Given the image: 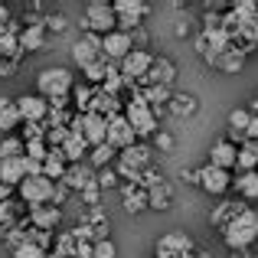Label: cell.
Segmentation results:
<instances>
[{
	"mask_svg": "<svg viewBox=\"0 0 258 258\" xmlns=\"http://www.w3.org/2000/svg\"><path fill=\"white\" fill-rule=\"evenodd\" d=\"M222 242L232 252H248V248L258 242V213L255 209H245L235 222H229L222 229Z\"/></svg>",
	"mask_w": 258,
	"mask_h": 258,
	"instance_id": "obj_1",
	"label": "cell"
},
{
	"mask_svg": "<svg viewBox=\"0 0 258 258\" xmlns=\"http://www.w3.org/2000/svg\"><path fill=\"white\" fill-rule=\"evenodd\" d=\"M160 114H164V108H151L141 95H131V98L124 101V118H127V124L134 127L138 138H154V134H157Z\"/></svg>",
	"mask_w": 258,
	"mask_h": 258,
	"instance_id": "obj_2",
	"label": "cell"
},
{
	"mask_svg": "<svg viewBox=\"0 0 258 258\" xmlns=\"http://www.w3.org/2000/svg\"><path fill=\"white\" fill-rule=\"evenodd\" d=\"M72 88H76V79H72L69 69L62 66H52V69H43L36 76V95L46 101H56V98H69Z\"/></svg>",
	"mask_w": 258,
	"mask_h": 258,
	"instance_id": "obj_3",
	"label": "cell"
},
{
	"mask_svg": "<svg viewBox=\"0 0 258 258\" xmlns=\"http://www.w3.org/2000/svg\"><path fill=\"white\" fill-rule=\"evenodd\" d=\"M79 26H82V33L108 36V33L118 30V17H114V10H111V4H108V0H92V4L85 7L82 20H79Z\"/></svg>",
	"mask_w": 258,
	"mask_h": 258,
	"instance_id": "obj_4",
	"label": "cell"
},
{
	"mask_svg": "<svg viewBox=\"0 0 258 258\" xmlns=\"http://www.w3.org/2000/svg\"><path fill=\"white\" fill-rule=\"evenodd\" d=\"M111 10L118 17V30L134 33L138 26H144V17L154 10V4H147V0H114Z\"/></svg>",
	"mask_w": 258,
	"mask_h": 258,
	"instance_id": "obj_5",
	"label": "cell"
},
{
	"mask_svg": "<svg viewBox=\"0 0 258 258\" xmlns=\"http://www.w3.org/2000/svg\"><path fill=\"white\" fill-rule=\"evenodd\" d=\"M52 186H56V183L46 180V176H26V180L17 186L20 203H26V209L49 206V203H52Z\"/></svg>",
	"mask_w": 258,
	"mask_h": 258,
	"instance_id": "obj_6",
	"label": "cell"
},
{
	"mask_svg": "<svg viewBox=\"0 0 258 258\" xmlns=\"http://www.w3.org/2000/svg\"><path fill=\"white\" fill-rule=\"evenodd\" d=\"M200 189H206L209 196H226L232 189V170H219L213 164L200 167Z\"/></svg>",
	"mask_w": 258,
	"mask_h": 258,
	"instance_id": "obj_7",
	"label": "cell"
},
{
	"mask_svg": "<svg viewBox=\"0 0 258 258\" xmlns=\"http://www.w3.org/2000/svg\"><path fill=\"white\" fill-rule=\"evenodd\" d=\"M151 66H154V56H151L147 49H131V52H127V56L118 62V69H121V76H124L127 82H141V79H147Z\"/></svg>",
	"mask_w": 258,
	"mask_h": 258,
	"instance_id": "obj_8",
	"label": "cell"
},
{
	"mask_svg": "<svg viewBox=\"0 0 258 258\" xmlns=\"http://www.w3.org/2000/svg\"><path fill=\"white\" fill-rule=\"evenodd\" d=\"M105 141L114 147V151H127L131 144H138V134H134V127L127 124L124 114H114V118H108V131H105Z\"/></svg>",
	"mask_w": 258,
	"mask_h": 258,
	"instance_id": "obj_9",
	"label": "cell"
},
{
	"mask_svg": "<svg viewBox=\"0 0 258 258\" xmlns=\"http://www.w3.org/2000/svg\"><path fill=\"white\" fill-rule=\"evenodd\" d=\"M95 59H101V36L82 33V36L72 43V62H76L79 69H85V66L95 62Z\"/></svg>",
	"mask_w": 258,
	"mask_h": 258,
	"instance_id": "obj_10",
	"label": "cell"
},
{
	"mask_svg": "<svg viewBox=\"0 0 258 258\" xmlns=\"http://www.w3.org/2000/svg\"><path fill=\"white\" fill-rule=\"evenodd\" d=\"M131 49H134L131 33L114 30V33H108V36H101V56H105L108 62H114V66H118V62H121V59H124Z\"/></svg>",
	"mask_w": 258,
	"mask_h": 258,
	"instance_id": "obj_11",
	"label": "cell"
},
{
	"mask_svg": "<svg viewBox=\"0 0 258 258\" xmlns=\"http://www.w3.org/2000/svg\"><path fill=\"white\" fill-rule=\"evenodd\" d=\"M17 111H20V118H23V124H36V121H46L49 101L39 98L36 92L33 95H17Z\"/></svg>",
	"mask_w": 258,
	"mask_h": 258,
	"instance_id": "obj_12",
	"label": "cell"
},
{
	"mask_svg": "<svg viewBox=\"0 0 258 258\" xmlns=\"http://www.w3.org/2000/svg\"><path fill=\"white\" fill-rule=\"evenodd\" d=\"M189 252H196V248H193V239H189L186 232H167L164 239L157 242L154 258H176V255H189Z\"/></svg>",
	"mask_w": 258,
	"mask_h": 258,
	"instance_id": "obj_13",
	"label": "cell"
},
{
	"mask_svg": "<svg viewBox=\"0 0 258 258\" xmlns=\"http://www.w3.org/2000/svg\"><path fill=\"white\" fill-rule=\"evenodd\" d=\"M95 173H98V170H95L88 160H82V164H69V167H66L62 183L72 189V193H82L85 186H92V183H95Z\"/></svg>",
	"mask_w": 258,
	"mask_h": 258,
	"instance_id": "obj_14",
	"label": "cell"
},
{
	"mask_svg": "<svg viewBox=\"0 0 258 258\" xmlns=\"http://www.w3.org/2000/svg\"><path fill=\"white\" fill-rule=\"evenodd\" d=\"M245 209H248V203H235V200H222V203H219V206H216V209H213V216H209V226H213V229H219V232H222V229H226V226H229V222H235V219H239V216H242V213H245Z\"/></svg>",
	"mask_w": 258,
	"mask_h": 258,
	"instance_id": "obj_15",
	"label": "cell"
},
{
	"mask_svg": "<svg viewBox=\"0 0 258 258\" xmlns=\"http://www.w3.org/2000/svg\"><path fill=\"white\" fill-rule=\"evenodd\" d=\"M30 226L33 229H43V232H56L59 226H62V209L59 206H36L30 209Z\"/></svg>",
	"mask_w": 258,
	"mask_h": 258,
	"instance_id": "obj_16",
	"label": "cell"
},
{
	"mask_svg": "<svg viewBox=\"0 0 258 258\" xmlns=\"http://www.w3.org/2000/svg\"><path fill=\"white\" fill-rule=\"evenodd\" d=\"M147 82L173 88V82H176V62L170 56H154V66H151V72H147Z\"/></svg>",
	"mask_w": 258,
	"mask_h": 258,
	"instance_id": "obj_17",
	"label": "cell"
},
{
	"mask_svg": "<svg viewBox=\"0 0 258 258\" xmlns=\"http://www.w3.org/2000/svg\"><path fill=\"white\" fill-rule=\"evenodd\" d=\"M92 111L95 114H101V118H114V114H124V101H121V98H114V95H108L105 92V88H95V98H92ZM92 111H88V114H92Z\"/></svg>",
	"mask_w": 258,
	"mask_h": 258,
	"instance_id": "obj_18",
	"label": "cell"
},
{
	"mask_svg": "<svg viewBox=\"0 0 258 258\" xmlns=\"http://www.w3.org/2000/svg\"><path fill=\"white\" fill-rule=\"evenodd\" d=\"M118 189H121V209H124V213L138 216V213L147 209V189L134 186V183H121Z\"/></svg>",
	"mask_w": 258,
	"mask_h": 258,
	"instance_id": "obj_19",
	"label": "cell"
},
{
	"mask_svg": "<svg viewBox=\"0 0 258 258\" xmlns=\"http://www.w3.org/2000/svg\"><path fill=\"white\" fill-rule=\"evenodd\" d=\"M105 131H108V121L101 118V114H82V138L88 147H98L105 144Z\"/></svg>",
	"mask_w": 258,
	"mask_h": 258,
	"instance_id": "obj_20",
	"label": "cell"
},
{
	"mask_svg": "<svg viewBox=\"0 0 258 258\" xmlns=\"http://www.w3.org/2000/svg\"><path fill=\"white\" fill-rule=\"evenodd\" d=\"M20 46H23V52H39L49 46V30H46L43 23H33V26H23V33H20Z\"/></svg>",
	"mask_w": 258,
	"mask_h": 258,
	"instance_id": "obj_21",
	"label": "cell"
},
{
	"mask_svg": "<svg viewBox=\"0 0 258 258\" xmlns=\"http://www.w3.org/2000/svg\"><path fill=\"white\" fill-rule=\"evenodd\" d=\"M235 154H239V147L229 144V141L222 138V141H216V144L209 147V164L219 167V170H232L235 167Z\"/></svg>",
	"mask_w": 258,
	"mask_h": 258,
	"instance_id": "obj_22",
	"label": "cell"
},
{
	"mask_svg": "<svg viewBox=\"0 0 258 258\" xmlns=\"http://www.w3.org/2000/svg\"><path fill=\"white\" fill-rule=\"evenodd\" d=\"M151 157H154V147L151 144H131L127 151H121L118 154V160L121 164H127V167H134V170H144V167H151Z\"/></svg>",
	"mask_w": 258,
	"mask_h": 258,
	"instance_id": "obj_23",
	"label": "cell"
},
{
	"mask_svg": "<svg viewBox=\"0 0 258 258\" xmlns=\"http://www.w3.org/2000/svg\"><path fill=\"white\" fill-rule=\"evenodd\" d=\"M23 124V118H20L17 111V98H0V134H13L17 127Z\"/></svg>",
	"mask_w": 258,
	"mask_h": 258,
	"instance_id": "obj_24",
	"label": "cell"
},
{
	"mask_svg": "<svg viewBox=\"0 0 258 258\" xmlns=\"http://www.w3.org/2000/svg\"><path fill=\"white\" fill-rule=\"evenodd\" d=\"M59 151H62L66 164H82V160L88 157V151H92V147L85 144L82 134H69V138H66V144L59 147Z\"/></svg>",
	"mask_w": 258,
	"mask_h": 258,
	"instance_id": "obj_25",
	"label": "cell"
},
{
	"mask_svg": "<svg viewBox=\"0 0 258 258\" xmlns=\"http://www.w3.org/2000/svg\"><path fill=\"white\" fill-rule=\"evenodd\" d=\"M66 157H62V151L59 147H49V157L43 160V176L46 180H52V183H62V176H66Z\"/></svg>",
	"mask_w": 258,
	"mask_h": 258,
	"instance_id": "obj_26",
	"label": "cell"
},
{
	"mask_svg": "<svg viewBox=\"0 0 258 258\" xmlns=\"http://www.w3.org/2000/svg\"><path fill=\"white\" fill-rule=\"evenodd\" d=\"M173 203V186L170 183H157L154 189H147V209H157V213H167Z\"/></svg>",
	"mask_w": 258,
	"mask_h": 258,
	"instance_id": "obj_27",
	"label": "cell"
},
{
	"mask_svg": "<svg viewBox=\"0 0 258 258\" xmlns=\"http://www.w3.org/2000/svg\"><path fill=\"white\" fill-rule=\"evenodd\" d=\"M196 98L189 92H173V98H170V105H167V111L173 114V118H193L196 114Z\"/></svg>",
	"mask_w": 258,
	"mask_h": 258,
	"instance_id": "obj_28",
	"label": "cell"
},
{
	"mask_svg": "<svg viewBox=\"0 0 258 258\" xmlns=\"http://www.w3.org/2000/svg\"><path fill=\"white\" fill-rule=\"evenodd\" d=\"M23 180H26V173H23V157L0 160V183H7V186H13V189H17Z\"/></svg>",
	"mask_w": 258,
	"mask_h": 258,
	"instance_id": "obj_29",
	"label": "cell"
},
{
	"mask_svg": "<svg viewBox=\"0 0 258 258\" xmlns=\"http://www.w3.org/2000/svg\"><path fill=\"white\" fill-rule=\"evenodd\" d=\"M235 170L239 173H248V170H258V141H245L235 154Z\"/></svg>",
	"mask_w": 258,
	"mask_h": 258,
	"instance_id": "obj_30",
	"label": "cell"
},
{
	"mask_svg": "<svg viewBox=\"0 0 258 258\" xmlns=\"http://www.w3.org/2000/svg\"><path fill=\"white\" fill-rule=\"evenodd\" d=\"M85 160H88V164L95 167V170H105V167H111L114 160H118V151H114V147H111V144H108V141H105V144L92 147Z\"/></svg>",
	"mask_w": 258,
	"mask_h": 258,
	"instance_id": "obj_31",
	"label": "cell"
},
{
	"mask_svg": "<svg viewBox=\"0 0 258 258\" xmlns=\"http://www.w3.org/2000/svg\"><path fill=\"white\" fill-rule=\"evenodd\" d=\"M206 66H213V69H219V72H242L245 69V56L235 52V49H229V52H222V56L209 59Z\"/></svg>",
	"mask_w": 258,
	"mask_h": 258,
	"instance_id": "obj_32",
	"label": "cell"
},
{
	"mask_svg": "<svg viewBox=\"0 0 258 258\" xmlns=\"http://www.w3.org/2000/svg\"><path fill=\"white\" fill-rule=\"evenodd\" d=\"M232 186H235V193L242 196V200H258V170H248V173H239L232 180Z\"/></svg>",
	"mask_w": 258,
	"mask_h": 258,
	"instance_id": "obj_33",
	"label": "cell"
},
{
	"mask_svg": "<svg viewBox=\"0 0 258 258\" xmlns=\"http://www.w3.org/2000/svg\"><path fill=\"white\" fill-rule=\"evenodd\" d=\"M229 13L235 17V23H255L258 20V4L255 0H235V4H229Z\"/></svg>",
	"mask_w": 258,
	"mask_h": 258,
	"instance_id": "obj_34",
	"label": "cell"
},
{
	"mask_svg": "<svg viewBox=\"0 0 258 258\" xmlns=\"http://www.w3.org/2000/svg\"><path fill=\"white\" fill-rule=\"evenodd\" d=\"M92 98H95V85H76L72 88V108H76L79 114H88L92 111Z\"/></svg>",
	"mask_w": 258,
	"mask_h": 258,
	"instance_id": "obj_35",
	"label": "cell"
},
{
	"mask_svg": "<svg viewBox=\"0 0 258 258\" xmlns=\"http://www.w3.org/2000/svg\"><path fill=\"white\" fill-rule=\"evenodd\" d=\"M23 151H26L23 138H17V134H7V138H0V160L23 157Z\"/></svg>",
	"mask_w": 258,
	"mask_h": 258,
	"instance_id": "obj_36",
	"label": "cell"
},
{
	"mask_svg": "<svg viewBox=\"0 0 258 258\" xmlns=\"http://www.w3.org/2000/svg\"><path fill=\"white\" fill-rule=\"evenodd\" d=\"M248 121H252V111H248V108H235V111L229 114V134H245Z\"/></svg>",
	"mask_w": 258,
	"mask_h": 258,
	"instance_id": "obj_37",
	"label": "cell"
},
{
	"mask_svg": "<svg viewBox=\"0 0 258 258\" xmlns=\"http://www.w3.org/2000/svg\"><path fill=\"white\" fill-rule=\"evenodd\" d=\"M76 245L79 242L72 239V232H62V235H56V242H52V252H59L62 258H76Z\"/></svg>",
	"mask_w": 258,
	"mask_h": 258,
	"instance_id": "obj_38",
	"label": "cell"
},
{
	"mask_svg": "<svg viewBox=\"0 0 258 258\" xmlns=\"http://www.w3.org/2000/svg\"><path fill=\"white\" fill-rule=\"evenodd\" d=\"M82 222H88L92 229L111 226V222H108V213H105V206H88V209H85V216H82Z\"/></svg>",
	"mask_w": 258,
	"mask_h": 258,
	"instance_id": "obj_39",
	"label": "cell"
},
{
	"mask_svg": "<svg viewBox=\"0 0 258 258\" xmlns=\"http://www.w3.org/2000/svg\"><path fill=\"white\" fill-rule=\"evenodd\" d=\"M95 183L101 186V193H105V189L121 186V180H118V173H114V167H105V170H98V173H95Z\"/></svg>",
	"mask_w": 258,
	"mask_h": 258,
	"instance_id": "obj_40",
	"label": "cell"
},
{
	"mask_svg": "<svg viewBox=\"0 0 258 258\" xmlns=\"http://www.w3.org/2000/svg\"><path fill=\"white\" fill-rule=\"evenodd\" d=\"M46 121H36V124H26L23 127V144H33V141H46Z\"/></svg>",
	"mask_w": 258,
	"mask_h": 258,
	"instance_id": "obj_41",
	"label": "cell"
},
{
	"mask_svg": "<svg viewBox=\"0 0 258 258\" xmlns=\"http://www.w3.org/2000/svg\"><path fill=\"white\" fill-rule=\"evenodd\" d=\"M43 26L49 33H66V30H69V20H66L62 13H46V17H43Z\"/></svg>",
	"mask_w": 258,
	"mask_h": 258,
	"instance_id": "obj_42",
	"label": "cell"
},
{
	"mask_svg": "<svg viewBox=\"0 0 258 258\" xmlns=\"http://www.w3.org/2000/svg\"><path fill=\"white\" fill-rule=\"evenodd\" d=\"M101 196H105V193H101V186H98V183H92V186H85L82 193H79V200H82L85 206H101Z\"/></svg>",
	"mask_w": 258,
	"mask_h": 258,
	"instance_id": "obj_43",
	"label": "cell"
},
{
	"mask_svg": "<svg viewBox=\"0 0 258 258\" xmlns=\"http://www.w3.org/2000/svg\"><path fill=\"white\" fill-rule=\"evenodd\" d=\"M69 232H72V239H76V242H95V229L88 226V222H82V219H79Z\"/></svg>",
	"mask_w": 258,
	"mask_h": 258,
	"instance_id": "obj_44",
	"label": "cell"
},
{
	"mask_svg": "<svg viewBox=\"0 0 258 258\" xmlns=\"http://www.w3.org/2000/svg\"><path fill=\"white\" fill-rule=\"evenodd\" d=\"M69 134H72L69 127H49V131H46V147H62Z\"/></svg>",
	"mask_w": 258,
	"mask_h": 258,
	"instance_id": "obj_45",
	"label": "cell"
},
{
	"mask_svg": "<svg viewBox=\"0 0 258 258\" xmlns=\"http://www.w3.org/2000/svg\"><path fill=\"white\" fill-rule=\"evenodd\" d=\"M157 183H164L160 170H154V167H144V170H141V189H154Z\"/></svg>",
	"mask_w": 258,
	"mask_h": 258,
	"instance_id": "obj_46",
	"label": "cell"
},
{
	"mask_svg": "<svg viewBox=\"0 0 258 258\" xmlns=\"http://www.w3.org/2000/svg\"><path fill=\"white\" fill-rule=\"evenodd\" d=\"M23 157H33V160H46V157H49V147H46V141H33V144H26Z\"/></svg>",
	"mask_w": 258,
	"mask_h": 258,
	"instance_id": "obj_47",
	"label": "cell"
},
{
	"mask_svg": "<svg viewBox=\"0 0 258 258\" xmlns=\"http://www.w3.org/2000/svg\"><path fill=\"white\" fill-rule=\"evenodd\" d=\"M13 258H46L43 248H36L33 242H23L20 248H13Z\"/></svg>",
	"mask_w": 258,
	"mask_h": 258,
	"instance_id": "obj_48",
	"label": "cell"
},
{
	"mask_svg": "<svg viewBox=\"0 0 258 258\" xmlns=\"http://www.w3.org/2000/svg\"><path fill=\"white\" fill-rule=\"evenodd\" d=\"M92 258H118V248H114V242H111V239L95 242V255H92Z\"/></svg>",
	"mask_w": 258,
	"mask_h": 258,
	"instance_id": "obj_49",
	"label": "cell"
},
{
	"mask_svg": "<svg viewBox=\"0 0 258 258\" xmlns=\"http://www.w3.org/2000/svg\"><path fill=\"white\" fill-rule=\"evenodd\" d=\"M69 196H72V189L66 186V183H56V186H52V206H59V209H62V203L69 200Z\"/></svg>",
	"mask_w": 258,
	"mask_h": 258,
	"instance_id": "obj_50",
	"label": "cell"
},
{
	"mask_svg": "<svg viewBox=\"0 0 258 258\" xmlns=\"http://www.w3.org/2000/svg\"><path fill=\"white\" fill-rule=\"evenodd\" d=\"M23 173H26V176H43V160L23 157Z\"/></svg>",
	"mask_w": 258,
	"mask_h": 258,
	"instance_id": "obj_51",
	"label": "cell"
},
{
	"mask_svg": "<svg viewBox=\"0 0 258 258\" xmlns=\"http://www.w3.org/2000/svg\"><path fill=\"white\" fill-rule=\"evenodd\" d=\"M154 141H157V147H160V151H173V144H176L170 131H157V134H154Z\"/></svg>",
	"mask_w": 258,
	"mask_h": 258,
	"instance_id": "obj_52",
	"label": "cell"
},
{
	"mask_svg": "<svg viewBox=\"0 0 258 258\" xmlns=\"http://www.w3.org/2000/svg\"><path fill=\"white\" fill-rule=\"evenodd\" d=\"M147 39H151V33H147L144 26H138V30L131 33V43H134V49H144V46H147Z\"/></svg>",
	"mask_w": 258,
	"mask_h": 258,
	"instance_id": "obj_53",
	"label": "cell"
},
{
	"mask_svg": "<svg viewBox=\"0 0 258 258\" xmlns=\"http://www.w3.org/2000/svg\"><path fill=\"white\" fill-rule=\"evenodd\" d=\"M95 255V242H79L76 245V258H92Z\"/></svg>",
	"mask_w": 258,
	"mask_h": 258,
	"instance_id": "obj_54",
	"label": "cell"
},
{
	"mask_svg": "<svg viewBox=\"0 0 258 258\" xmlns=\"http://www.w3.org/2000/svg\"><path fill=\"white\" fill-rule=\"evenodd\" d=\"M10 76H17V66L7 62V59H0V79H10Z\"/></svg>",
	"mask_w": 258,
	"mask_h": 258,
	"instance_id": "obj_55",
	"label": "cell"
},
{
	"mask_svg": "<svg viewBox=\"0 0 258 258\" xmlns=\"http://www.w3.org/2000/svg\"><path fill=\"white\" fill-rule=\"evenodd\" d=\"M183 183H193V186H200V170H180Z\"/></svg>",
	"mask_w": 258,
	"mask_h": 258,
	"instance_id": "obj_56",
	"label": "cell"
},
{
	"mask_svg": "<svg viewBox=\"0 0 258 258\" xmlns=\"http://www.w3.org/2000/svg\"><path fill=\"white\" fill-rule=\"evenodd\" d=\"M13 193H17L13 186H7V183H0V203H10V200H13Z\"/></svg>",
	"mask_w": 258,
	"mask_h": 258,
	"instance_id": "obj_57",
	"label": "cell"
},
{
	"mask_svg": "<svg viewBox=\"0 0 258 258\" xmlns=\"http://www.w3.org/2000/svg\"><path fill=\"white\" fill-rule=\"evenodd\" d=\"M173 33H176V36H186V33H189V20H176Z\"/></svg>",
	"mask_w": 258,
	"mask_h": 258,
	"instance_id": "obj_58",
	"label": "cell"
},
{
	"mask_svg": "<svg viewBox=\"0 0 258 258\" xmlns=\"http://www.w3.org/2000/svg\"><path fill=\"white\" fill-rule=\"evenodd\" d=\"M7 20H10V7L0 4V23H7Z\"/></svg>",
	"mask_w": 258,
	"mask_h": 258,
	"instance_id": "obj_59",
	"label": "cell"
},
{
	"mask_svg": "<svg viewBox=\"0 0 258 258\" xmlns=\"http://www.w3.org/2000/svg\"><path fill=\"white\" fill-rule=\"evenodd\" d=\"M46 258H62V255H59V252H49V255H46Z\"/></svg>",
	"mask_w": 258,
	"mask_h": 258,
	"instance_id": "obj_60",
	"label": "cell"
},
{
	"mask_svg": "<svg viewBox=\"0 0 258 258\" xmlns=\"http://www.w3.org/2000/svg\"><path fill=\"white\" fill-rule=\"evenodd\" d=\"M252 258H258V255H252Z\"/></svg>",
	"mask_w": 258,
	"mask_h": 258,
	"instance_id": "obj_61",
	"label": "cell"
}]
</instances>
